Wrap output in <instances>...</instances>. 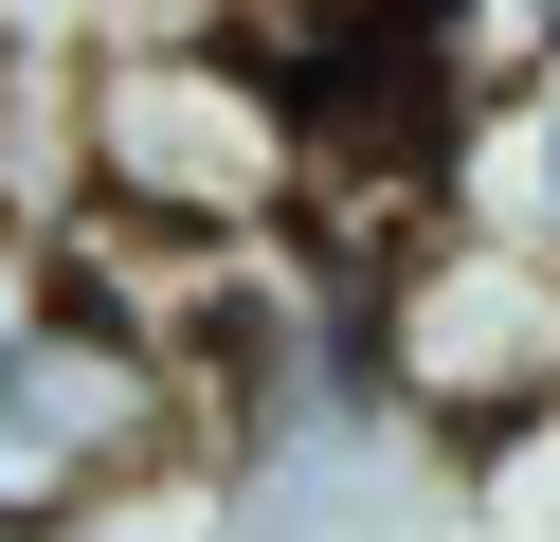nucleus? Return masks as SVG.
Listing matches in <instances>:
<instances>
[{
    "label": "nucleus",
    "mask_w": 560,
    "mask_h": 542,
    "mask_svg": "<svg viewBox=\"0 0 560 542\" xmlns=\"http://www.w3.org/2000/svg\"><path fill=\"white\" fill-rule=\"evenodd\" d=\"M73 181L127 235H199V253H271L307 217V108L271 91L235 36H127L73 72Z\"/></svg>",
    "instance_id": "f257e3e1"
},
{
    "label": "nucleus",
    "mask_w": 560,
    "mask_h": 542,
    "mask_svg": "<svg viewBox=\"0 0 560 542\" xmlns=\"http://www.w3.org/2000/svg\"><path fill=\"white\" fill-rule=\"evenodd\" d=\"M362 380L416 452L506 470L560 434V253L488 235V217H416L362 272Z\"/></svg>",
    "instance_id": "f03ea898"
},
{
    "label": "nucleus",
    "mask_w": 560,
    "mask_h": 542,
    "mask_svg": "<svg viewBox=\"0 0 560 542\" xmlns=\"http://www.w3.org/2000/svg\"><path fill=\"white\" fill-rule=\"evenodd\" d=\"M182 452H199V397L145 344L37 308V344L0 361V542H109Z\"/></svg>",
    "instance_id": "7ed1b4c3"
},
{
    "label": "nucleus",
    "mask_w": 560,
    "mask_h": 542,
    "mask_svg": "<svg viewBox=\"0 0 560 542\" xmlns=\"http://www.w3.org/2000/svg\"><path fill=\"white\" fill-rule=\"evenodd\" d=\"M380 36H398L416 108H434L452 145L560 91V0H380Z\"/></svg>",
    "instance_id": "20e7f679"
},
{
    "label": "nucleus",
    "mask_w": 560,
    "mask_h": 542,
    "mask_svg": "<svg viewBox=\"0 0 560 542\" xmlns=\"http://www.w3.org/2000/svg\"><path fill=\"white\" fill-rule=\"evenodd\" d=\"M470 145H488V199H452V217H488V235L560 253V91H542V108H506V127H470Z\"/></svg>",
    "instance_id": "39448f33"
},
{
    "label": "nucleus",
    "mask_w": 560,
    "mask_h": 542,
    "mask_svg": "<svg viewBox=\"0 0 560 542\" xmlns=\"http://www.w3.org/2000/svg\"><path fill=\"white\" fill-rule=\"evenodd\" d=\"M37 308H55V272H37V235H19V217H0V361L37 344Z\"/></svg>",
    "instance_id": "423d86ee"
}]
</instances>
